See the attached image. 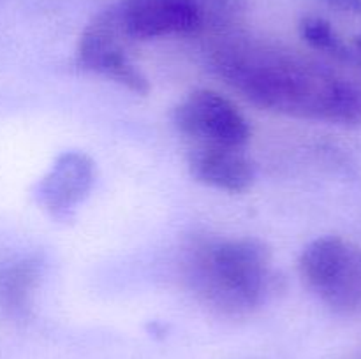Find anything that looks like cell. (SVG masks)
I'll return each mask as SVG.
<instances>
[{"mask_svg": "<svg viewBox=\"0 0 361 359\" xmlns=\"http://www.w3.org/2000/svg\"><path fill=\"white\" fill-rule=\"evenodd\" d=\"M201 18L203 28L224 27L235 18L238 0H190Z\"/></svg>", "mask_w": 361, "mask_h": 359, "instance_id": "obj_11", "label": "cell"}, {"mask_svg": "<svg viewBox=\"0 0 361 359\" xmlns=\"http://www.w3.org/2000/svg\"><path fill=\"white\" fill-rule=\"evenodd\" d=\"M300 34L305 39V42H309L312 48L319 49V51L337 56L341 60L351 58V51L345 48V44L338 37L337 32L334 30V27L326 20H323V18H303L302 23H300Z\"/></svg>", "mask_w": 361, "mask_h": 359, "instance_id": "obj_10", "label": "cell"}, {"mask_svg": "<svg viewBox=\"0 0 361 359\" xmlns=\"http://www.w3.org/2000/svg\"><path fill=\"white\" fill-rule=\"evenodd\" d=\"M41 277V264L34 257L11 263L0 271V296L13 312H23Z\"/></svg>", "mask_w": 361, "mask_h": 359, "instance_id": "obj_9", "label": "cell"}, {"mask_svg": "<svg viewBox=\"0 0 361 359\" xmlns=\"http://www.w3.org/2000/svg\"><path fill=\"white\" fill-rule=\"evenodd\" d=\"M215 65L257 108L335 125H361V92L309 60L250 46H229L217 53Z\"/></svg>", "mask_w": 361, "mask_h": 359, "instance_id": "obj_1", "label": "cell"}, {"mask_svg": "<svg viewBox=\"0 0 361 359\" xmlns=\"http://www.w3.org/2000/svg\"><path fill=\"white\" fill-rule=\"evenodd\" d=\"M356 48H358V51L361 53V35L358 39H356Z\"/></svg>", "mask_w": 361, "mask_h": 359, "instance_id": "obj_13", "label": "cell"}, {"mask_svg": "<svg viewBox=\"0 0 361 359\" xmlns=\"http://www.w3.org/2000/svg\"><path fill=\"white\" fill-rule=\"evenodd\" d=\"M300 273L321 301L342 315L361 312V245L323 236L305 246Z\"/></svg>", "mask_w": 361, "mask_h": 359, "instance_id": "obj_3", "label": "cell"}, {"mask_svg": "<svg viewBox=\"0 0 361 359\" xmlns=\"http://www.w3.org/2000/svg\"><path fill=\"white\" fill-rule=\"evenodd\" d=\"M189 171L196 182L231 194L245 192L256 180L252 160L242 148L192 144L189 150Z\"/></svg>", "mask_w": 361, "mask_h": 359, "instance_id": "obj_8", "label": "cell"}, {"mask_svg": "<svg viewBox=\"0 0 361 359\" xmlns=\"http://www.w3.org/2000/svg\"><path fill=\"white\" fill-rule=\"evenodd\" d=\"M183 264L197 299L231 319L250 315L274 287L271 252L257 238L196 239Z\"/></svg>", "mask_w": 361, "mask_h": 359, "instance_id": "obj_2", "label": "cell"}, {"mask_svg": "<svg viewBox=\"0 0 361 359\" xmlns=\"http://www.w3.org/2000/svg\"><path fill=\"white\" fill-rule=\"evenodd\" d=\"M328 6L335 9L345 11V13H360L361 14V0H324Z\"/></svg>", "mask_w": 361, "mask_h": 359, "instance_id": "obj_12", "label": "cell"}, {"mask_svg": "<svg viewBox=\"0 0 361 359\" xmlns=\"http://www.w3.org/2000/svg\"><path fill=\"white\" fill-rule=\"evenodd\" d=\"M118 11L133 41L192 35L203 30L200 14L190 0H123Z\"/></svg>", "mask_w": 361, "mask_h": 359, "instance_id": "obj_7", "label": "cell"}, {"mask_svg": "<svg viewBox=\"0 0 361 359\" xmlns=\"http://www.w3.org/2000/svg\"><path fill=\"white\" fill-rule=\"evenodd\" d=\"M133 41L123 28L118 6L95 16L78 42L81 69L108 77L137 95H147L150 83L143 70L130 60L126 42Z\"/></svg>", "mask_w": 361, "mask_h": 359, "instance_id": "obj_4", "label": "cell"}, {"mask_svg": "<svg viewBox=\"0 0 361 359\" xmlns=\"http://www.w3.org/2000/svg\"><path fill=\"white\" fill-rule=\"evenodd\" d=\"M95 182V165L83 151L59 155L48 175L35 187L37 203L59 220H69L87 199Z\"/></svg>", "mask_w": 361, "mask_h": 359, "instance_id": "obj_6", "label": "cell"}, {"mask_svg": "<svg viewBox=\"0 0 361 359\" xmlns=\"http://www.w3.org/2000/svg\"><path fill=\"white\" fill-rule=\"evenodd\" d=\"M176 129L192 144L243 148L250 139V125L228 97L214 90H196L173 113Z\"/></svg>", "mask_w": 361, "mask_h": 359, "instance_id": "obj_5", "label": "cell"}]
</instances>
